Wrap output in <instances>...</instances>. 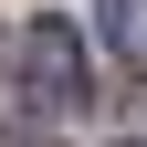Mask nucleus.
Returning a JSON list of instances; mask_svg holds the SVG:
<instances>
[{"label": "nucleus", "mask_w": 147, "mask_h": 147, "mask_svg": "<svg viewBox=\"0 0 147 147\" xmlns=\"http://www.w3.org/2000/svg\"><path fill=\"white\" fill-rule=\"evenodd\" d=\"M21 105L42 126L84 105V42H74V21H32L21 32Z\"/></svg>", "instance_id": "obj_1"}, {"label": "nucleus", "mask_w": 147, "mask_h": 147, "mask_svg": "<svg viewBox=\"0 0 147 147\" xmlns=\"http://www.w3.org/2000/svg\"><path fill=\"white\" fill-rule=\"evenodd\" d=\"M105 42L126 63H147V0H105Z\"/></svg>", "instance_id": "obj_2"}]
</instances>
